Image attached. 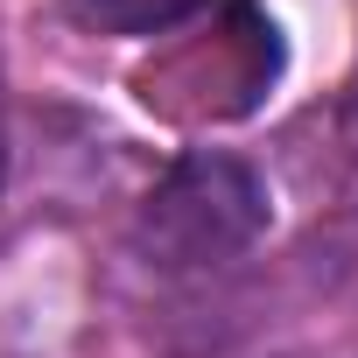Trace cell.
<instances>
[{
    "label": "cell",
    "mask_w": 358,
    "mask_h": 358,
    "mask_svg": "<svg viewBox=\"0 0 358 358\" xmlns=\"http://www.w3.org/2000/svg\"><path fill=\"white\" fill-rule=\"evenodd\" d=\"M8 155H15V141H8V92H0V183H8Z\"/></svg>",
    "instance_id": "3957f363"
},
{
    "label": "cell",
    "mask_w": 358,
    "mask_h": 358,
    "mask_svg": "<svg viewBox=\"0 0 358 358\" xmlns=\"http://www.w3.org/2000/svg\"><path fill=\"white\" fill-rule=\"evenodd\" d=\"M78 29H99V36H155V29H176L190 22L204 0H64Z\"/></svg>",
    "instance_id": "7a4b0ae2"
},
{
    "label": "cell",
    "mask_w": 358,
    "mask_h": 358,
    "mask_svg": "<svg viewBox=\"0 0 358 358\" xmlns=\"http://www.w3.org/2000/svg\"><path fill=\"white\" fill-rule=\"evenodd\" d=\"M267 232V183L239 155H183L141 197L134 246L162 274H204L239 260Z\"/></svg>",
    "instance_id": "6da1fadb"
}]
</instances>
